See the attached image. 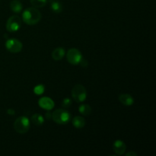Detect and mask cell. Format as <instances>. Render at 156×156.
<instances>
[{"label": "cell", "instance_id": "obj_8", "mask_svg": "<svg viewBox=\"0 0 156 156\" xmlns=\"http://www.w3.org/2000/svg\"><path fill=\"white\" fill-rule=\"evenodd\" d=\"M38 104H39L40 107L42 108L43 109L48 110V111L49 110L53 109V107H54V102H53V101L51 98L47 97L41 98L39 100Z\"/></svg>", "mask_w": 156, "mask_h": 156}, {"label": "cell", "instance_id": "obj_13", "mask_svg": "<svg viewBox=\"0 0 156 156\" xmlns=\"http://www.w3.org/2000/svg\"><path fill=\"white\" fill-rule=\"evenodd\" d=\"M72 123H73V125L74 126V127L77 128V129H81V128H83L85 126V120L83 117L77 116V117H75L73 118Z\"/></svg>", "mask_w": 156, "mask_h": 156}, {"label": "cell", "instance_id": "obj_15", "mask_svg": "<svg viewBox=\"0 0 156 156\" xmlns=\"http://www.w3.org/2000/svg\"><path fill=\"white\" fill-rule=\"evenodd\" d=\"M31 121L36 126H41L44 123V119L41 115L38 114H34L31 117Z\"/></svg>", "mask_w": 156, "mask_h": 156}, {"label": "cell", "instance_id": "obj_2", "mask_svg": "<svg viewBox=\"0 0 156 156\" xmlns=\"http://www.w3.org/2000/svg\"><path fill=\"white\" fill-rule=\"evenodd\" d=\"M52 119L58 124L64 125L70 121L71 115L66 110L57 109L52 113Z\"/></svg>", "mask_w": 156, "mask_h": 156}, {"label": "cell", "instance_id": "obj_3", "mask_svg": "<svg viewBox=\"0 0 156 156\" xmlns=\"http://www.w3.org/2000/svg\"><path fill=\"white\" fill-rule=\"evenodd\" d=\"M14 128L18 133H26L30 129V121L28 118L24 116L17 118V120L14 123Z\"/></svg>", "mask_w": 156, "mask_h": 156}, {"label": "cell", "instance_id": "obj_22", "mask_svg": "<svg viewBox=\"0 0 156 156\" xmlns=\"http://www.w3.org/2000/svg\"><path fill=\"white\" fill-rule=\"evenodd\" d=\"M137 154L134 152H129L126 153V156H136Z\"/></svg>", "mask_w": 156, "mask_h": 156}, {"label": "cell", "instance_id": "obj_16", "mask_svg": "<svg viewBox=\"0 0 156 156\" xmlns=\"http://www.w3.org/2000/svg\"><path fill=\"white\" fill-rule=\"evenodd\" d=\"M79 112L85 116H88L91 114V108L88 105H82L79 108Z\"/></svg>", "mask_w": 156, "mask_h": 156}, {"label": "cell", "instance_id": "obj_14", "mask_svg": "<svg viewBox=\"0 0 156 156\" xmlns=\"http://www.w3.org/2000/svg\"><path fill=\"white\" fill-rule=\"evenodd\" d=\"M50 9L55 13H60L62 11V5L59 2L51 1V2H50Z\"/></svg>", "mask_w": 156, "mask_h": 156}, {"label": "cell", "instance_id": "obj_9", "mask_svg": "<svg viewBox=\"0 0 156 156\" xmlns=\"http://www.w3.org/2000/svg\"><path fill=\"white\" fill-rule=\"evenodd\" d=\"M113 149H114V151L117 155H121L124 154L126 146L125 143L121 140H116L113 145Z\"/></svg>", "mask_w": 156, "mask_h": 156}, {"label": "cell", "instance_id": "obj_18", "mask_svg": "<svg viewBox=\"0 0 156 156\" xmlns=\"http://www.w3.org/2000/svg\"><path fill=\"white\" fill-rule=\"evenodd\" d=\"M34 92L36 94H42L44 92V85H37V86L35 87V88H34Z\"/></svg>", "mask_w": 156, "mask_h": 156}, {"label": "cell", "instance_id": "obj_5", "mask_svg": "<svg viewBox=\"0 0 156 156\" xmlns=\"http://www.w3.org/2000/svg\"><path fill=\"white\" fill-rule=\"evenodd\" d=\"M21 26V18L16 15L10 17L6 23V29L9 32H15L20 29Z\"/></svg>", "mask_w": 156, "mask_h": 156}, {"label": "cell", "instance_id": "obj_17", "mask_svg": "<svg viewBox=\"0 0 156 156\" xmlns=\"http://www.w3.org/2000/svg\"><path fill=\"white\" fill-rule=\"evenodd\" d=\"M47 0H30V3L34 8H42L47 4Z\"/></svg>", "mask_w": 156, "mask_h": 156}, {"label": "cell", "instance_id": "obj_12", "mask_svg": "<svg viewBox=\"0 0 156 156\" xmlns=\"http://www.w3.org/2000/svg\"><path fill=\"white\" fill-rule=\"evenodd\" d=\"M10 8L15 13H20L23 9V5L19 0H13L10 2Z\"/></svg>", "mask_w": 156, "mask_h": 156}, {"label": "cell", "instance_id": "obj_4", "mask_svg": "<svg viewBox=\"0 0 156 156\" xmlns=\"http://www.w3.org/2000/svg\"><path fill=\"white\" fill-rule=\"evenodd\" d=\"M72 97L76 102H83L86 99L87 92L82 85H76L72 89Z\"/></svg>", "mask_w": 156, "mask_h": 156}, {"label": "cell", "instance_id": "obj_19", "mask_svg": "<svg viewBox=\"0 0 156 156\" xmlns=\"http://www.w3.org/2000/svg\"><path fill=\"white\" fill-rule=\"evenodd\" d=\"M72 104L73 103H72L71 99L66 98L63 99V101H62V108H69L70 106H71Z\"/></svg>", "mask_w": 156, "mask_h": 156}, {"label": "cell", "instance_id": "obj_20", "mask_svg": "<svg viewBox=\"0 0 156 156\" xmlns=\"http://www.w3.org/2000/svg\"><path fill=\"white\" fill-rule=\"evenodd\" d=\"M79 64H80V65L82 66L85 67V66H88V61H86L85 59H83V57H82V59H81V61H80V62H79Z\"/></svg>", "mask_w": 156, "mask_h": 156}, {"label": "cell", "instance_id": "obj_1", "mask_svg": "<svg viewBox=\"0 0 156 156\" xmlns=\"http://www.w3.org/2000/svg\"><path fill=\"white\" fill-rule=\"evenodd\" d=\"M22 19L25 24L28 25H34L41 21V13L36 8H28L23 12Z\"/></svg>", "mask_w": 156, "mask_h": 156}, {"label": "cell", "instance_id": "obj_21", "mask_svg": "<svg viewBox=\"0 0 156 156\" xmlns=\"http://www.w3.org/2000/svg\"><path fill=\"white\" fill-rule=\"evenodd\" d=\"M45 117L47 120H50V119H52V113H50V112H47V114H45Z\"/></svg>", "mask_w": 156, "mask_h": 156}, {"label": "cell", "instance_id": "obj_7", "mask_svg": "<svg viewBox=\"0 0 156 156\" xmlns=\"http://www.w3.org/2000/svg\"><path fill=\"white\" fill-rule=\"evenodd\" d=\"M5 47L9 52L13 53H19L22 50L23 44L18 39H9L5 43Z\"/></svg>", "mask_w": 156, "mask_h": 156}, {"label": "cell", "instance_id": "obj_6", "mask_svg": "<svg viewBox=\"0 0 156 156\" xmlns=\"http://www.w3.org/2000/svg\"><path fill=\"white\" fill-rule=\"evenodd\" d=\"M67 60L69 61L72 65H78L80 62L81 59H82V55L79 50L77 49H70L67 52L66 54Z\"/></svg>", "mask_w": 156, "mask_h": 156}, {"label": "cell", "instance_id": "obj_23", "mask_svg": "<svg viewBox=\"0 0 156 156\" xmlns=\"http://www.w3.org/2000/svg\"><path fill=\"white\" fill-rule=\"evenodd\" d=\"M7 113H8V114H9V115H14V114H15V111H14V110H12V109H9V110H8Z\"/></svg>", "mask_w": 156, "mask_h": 156}, {"label": "cell", "instance_id": "obj_10", "mask_svg": "<svg viewBox=\"0 0 156 156\" xmlns=\"http://www.w3.org/2000/svg\"><path fill=\"white\" fill-rule=\"evenodd\" d=\"M119 101L120 103L123 105H126V106H130L134 103L133 98L129 94H122L119 96Z\"/></svg>", "mask_w": 156, "mask_h": 156}, {"label": "cell", "instance_id": "obj_11", "mask_svg": "<svg viewBox=\"0 0 156 156\" xmlns=\"http://www.w3.org/2000/svg\"><path fill=\"white\" fill-rule=\"evenodd\" d=\"M65 56V50L62 47L56 48L52 53V57L54 60H61Z\"/></svg>", "mask_w": 156, "mask_h": 156}]
</instances>
